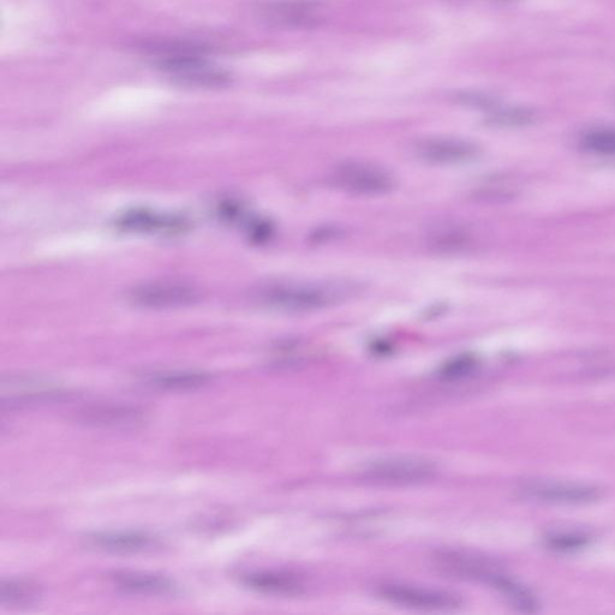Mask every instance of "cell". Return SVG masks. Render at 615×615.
Returning <instances> with one entry per match:
<instances>
[{"label": "cell", "mask_w": 615, "mask_h": 615, "mask_svg": "<svg viewBox=\"0 0 615 615\" xmlns=\"http://www.w3.org/2000/svg\"><path fill=\"white\" fill-rule=\"evenodd\" d=\"M129 302L146 309H175L199 301V292L182 283H151L136 286L129 292Z\"/></svg>", "instance_id": "obj_8"}, {"label": "cell", "mask_w": 615, "mask_h": 615, "mask_svg": "<svg viewBox=\"0 0 615 615\" xmlns=\"http://www.w3.org/2000/svg\"><path fill=\"white\" fill-rule=\"evenodd\" d=\"M428 247L441 254H461L471 246L473 235L468 226L459 222H440L428 229Z\"/></svg>", "instance_id": "obj_14"}, {"label": "cell", "mask_w": 615, "mask_h": 615, "mask_svg": "<svg viewBox=\"0 0 615 615\" xmlns=\"http://www.w3.org/2000/svg\"><path fill=\"white\" fill-rule=\"evenodd\" d=\"M82 425L103 429H134L145 421L143 411L130 405H93L79 414Z\"/></svg>", "instance_id": "obj_11"}, {"label": "cell", "mask_w": 615, "mask_h": 615, "mask_svg": "<svg viewBox=\"0 0 615 615\" xmlns=\"http://www.w3.org/2000/svg\"><path fill=\"white\" fill-rule=\"evenodd\" d=\"M437 465L427 458L394 456L378 459L362 469V479L380 486H417L435 479Z\"/></svg>", "instance_id": "obj_2"}, {"label": "cell", "mask_w": 615, "mask_h": 615, "mask_svg": "<svg viewBox=\"0 0 615 615\" xmlns=\"http://www.w3.org/2000/svg\"><path fill=\"white\" fill-rule=\"evenodd\" d=\"M211 376L202 372H164L148 375L146 384L160 391H194L210 384Z\"/></svg>", "instance_id": "obj_16"}, {"label": "cell", "mask_w": 615, "mask_h": 615, "mask_svg": "<svg viewBox=\"0 0 615 615\" xmlns=\"http://www.w3.org/2000/svg\"><path fill=\"white\" fill-rule=\"evenodd\" d=\"M119 229L136 234L177 235L188 228L185 219L151 210H131L117 220Z\"/></svg>", "instance_id": "obj_10"}, {"label": "cell", "mask_w": 615, "mask_h": 615, "mask_svg": "<svg viewBox=\"0 0 615 615\" xmlns=\"http://www.w3.org/2000/svg\"><path fill=\"white\" fill-rule=\"evenodd\" d=\"M479 366L476 357L473 355H459L446 362L440 368L439 376L445 381H457L467 378L473 374Z\"/></svg>", "instance_id": "obj_22"}, {"label": "cell", "mask_w": 615, "mask_h": 615, "mask_svg": "<svg viewBox=\"0 0 615 615\" xmlns=\"http://www.w3.org/2000/svg\"><path fill=\"white\" fill-rule=\"evenodd\" d=\"M334 187L357 196H384L397 187V179L386 167L364 160H348L334 167Z\"/></svg>", "instance_id": "obj_3"}, {"label": "cell", "mask_w": 615, "mask_h": 615, "mask_svg": "<svg viewBox=\"0 0 615 615\" xmlns=\"http://www.w3.org/2000/svg\"><path fill=\"white\" fill-rule=\"evenodd\" d=\"M244 587L256 593L280 597H296L304 593V583L295 573L284 571H254L241 578Z\"/></svg>", "instance_id": "obj_12"}, {"label": "cell", "mask_w": 615, "mask_h": 615, "mask_svg": "<svg viewBox=\"0 0 615 615\" xmlns=\"http://www.w3.org/2000/svg\"><path fill=\"white\" fill-rule=\"evenodd\" d=\"M255 13L266 25L283 29H313L325 21L318 0H272L259 4Z\"/></svg>", "instance_id": "obj_5"}, {"label": "cell", "mask_w": 615, "mask_h": 615, "mask_svg": "<svg viewBox=\"0 0 615 615\" xmlns=\"http://www.w3.org/2000/svg\"><path fill=\"white\" fill-rule=\"evenodd\" d=\"M413 153L417 159L433 165H462L480 158L477 143L459 137H426L416 141Z\"/></svg>", "instance_id": "obj_7"}, {"label": "cell", "mask_w": 615, "mask_h": 615, "mask_svg": "<svg viewBox=\"0 0 615 615\" xmlns=\"http://www.w3.org/2000/svg\"><path fill=\"white\" fill-rule=\"evenodd\" d=\"M91 542L101 551L119 554L145 553L153 551L159 545L158 540L153 536L139 533V531L95 534L91 537Z\"/></svg>", "instance_id": "obj_15"}, {"label": "cell", "mask_w": 615, "mask_h": 615, "mask_svg": "<svg viewBox=\"0 0 615 615\" xmlns=\"http://www.w3.org/2000/svg\"><path fill=\"white\" fill-rule=\"evenodd\" d=\"M456 100L458 101V103H461L463 105L483 107V109H485V107L486 109H488V107L494 105V100L491 97L480 93H459L458 95H456Z\"/></svg>", "instance_id": "obj_23"}, {"label": "cell", "mask_w": 615, "mask_h": 615, "mask_svg": "<svg viewBox=\"0 0 615 615\" xmlns=\"http://www.w3.org/2000/svg\"><path fill=\"white\" fill-rule=\"evenodd\" d=\"M41 589L32 582L3 579L0 584V605L9 608L31 607L41 599Z\"/></svg>", "instance_id": "obj_17"}, {"label": "cell", "mask_w": 615, "mask_h": 615, "mask_svg": "<svg viewBox=\"0 0 615 615\" xmlns=\"http://www.w3.org/2000/svg\"><path fill=\"white\" fill-rule=\"evenodd\" d=\"M492 587L497 589L498 593L505 597L507 602L519 609V611L527 613L536 611L537 602L534 595L530 593V590L516 582L515 579L506 576L504 572L495 579Z\"/></svg>", "instance_id": "obj_18"}, {"label": "cell", "mask_w": 615, "mask_h": 615, "mask_svg": "<svg viewBox=\"0 0 615 615\" xmlns=\"http://www.w3.org/2000/svg\"><path fill=\"white\" fill-rule=\"evenodd\" d=\"M118 590L124 594L145 596L176 595L178 589L171 579L143 572H118L112 577Z\"/></svg>", "instance_id": "obj_13"}, {"label": "cell", "mask_w": 615, "mask_h": 615, "mask_svg": "<svg viewBox=\"0 0 615 615\" xmlns=\"http://www.w3.org/2000/svg\"><path fill=\"white\" fill-rule=\"evenodd\" d=\"M581 146L585 151L615 157V128H595L584 133Z\"/></svg>", "instance_id": "obj_21"}, {"label": "cell", "mask_w": 615, "mask_h": 615, "mask_svg": "<svg viewBox=\"0 0 615 615\" xmlns=\"http://www.w3.org/2000/svg\"><path fill=\"white\" fill-rule=\"evenodd\" d=\"M434 559L435 566L446 575L488 585H492L501 572L491 561L459 551L440 552Z\"/></svg>", "instance_id": "obj_9"}, {"label": "cell", "mask_w": 615, "mask_h": 615, "mask_svg": "<svg viewBox=\"0 0 615 615\" xmlns=\"http://www.w3.org/2000/svg\"><path fill=\"white\" fill-rule=\"evenodd\" d=\"M360 292V284L346 279L313 282L282 280L256 286L250 292V300L255 306L273 312L307 314L340 306Z\"/></svg>", "instance_id": "obj_1"}, {"label": "cell", "mask_w": 615, "mask_h": 615, "mask_svg": "<svg viewBox=\"0 0 615 615\" xmlns=\"http://www.w3.org/2000/svg\"><path fill=\"white\" fill-rule=\"evenodd\" d=\"M382 600L393 605L425 612H451L463 606V600L451 591L417 587L402 583L382 584L378 588Z\"/></svg>", "instance_id": "obj_4"}, {"label": "cell", "mask_w": 615, "mask_h": 615, "mask_svg": "<svg viewBox=\"0 0 615 615\" xmlns=\"http://www.w3.org/2000/svg\"><path fill=\"white\" fill-rule=\"evenodd\" d=\"M545 546L557 553H576L587 548L591 536L583 531H553L543 539Z\"/></svg>", "instance_id": "obj_19"}, {"label": "cell", "mask_w": 615, "mask_h": 615, "mask_svg": "<svg viewBox=\"0 0 615 615\" xmlns=\"http://www.w3.org/2000/svg\"><path fill=\"white\" fill-rule=\"evenodd\" d=\"M522 498L541 504L587 505L602 498V489L587 483L530 481L519 486Z\"/></svg>", "instance_id": "obj_6"}, {"label": "cell", "mask_w": 615, "mask_h": 615, "mask_svg": "<svg viewBox=\"0 0 615 615\" xmlns=\"http://www.w3.org/2000/svg\"><path fill=\"white\" fill-rule=\"evenodd\" d=\"M535 112L524 107H506L495 110L486 119L489 127L494 128H517L534 123Z\"/></svg>", "instance_id": "obj_20"}]
</instances>
